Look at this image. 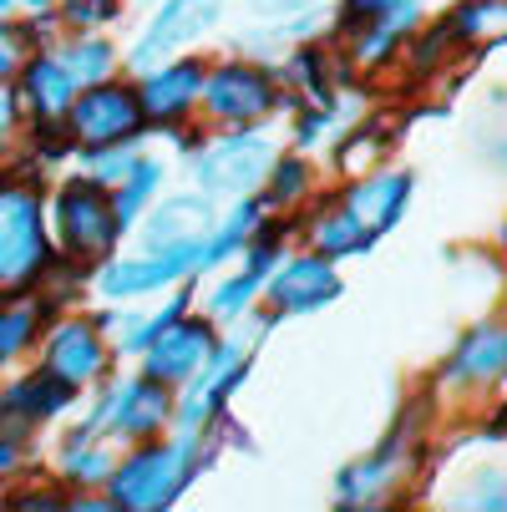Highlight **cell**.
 <instances>
[{
	"instance_id": "1",
	"label": "cell",
	"mask_w": 507,
	"mask_h": 512,
	"mask_svg": "<svg viewBox=\"0 0 507 512\" xmlns=\"http://www.w3.org/2000/svg\"><path fill=\"white\" fill-rule=\"evenodd\" d=\"M56 229H61L66 254H77V259H107L122 234L107 188L92 178H77L56 193Z\"/></svg>"
},
{
	"instance_id": "2",
	"label": "cell",
	"mask_w": 507,
	"mask_h": 512,
	"mask_svg": "<svg viewBox=\"0 0 507 512\" xmlns=\"http://www.w3.org/2000/svg\"><path fill=\"white\" fill-rule=\"evenodd\" d=\"M46 269V229L31 188L0 193V289H26Z\"/></svg>"
},
{
	"instance_id": "3",
	"label": "cell",
	"mask_w": 507,
	"mask_h": 512,
	"mask_svg": "<svg viewBox=\"0 0 507 512\" xmlns=\"http://www.w3.org/2000/svg\"><path fill=\"white\" fill-rule=\"evenodd\" d=\"M188 472H193L188 447H142L112 472V507H132V512L168 507L183 492Z\"/></svg>"
},
{
	"instance_id": "4",
	"label": "cell",
	"mask_w": 507,
	"mask_h": 512,
	"mask_svg": "<svg viewBox=\"0 0 507 512\" xmlns=\"http://www.w3.org/2000/svg\"><path fill=\"white\" fill-rule=\"evenodd\" d=\"M274 168V142L259 137V132H229L219 137L213 148L198 158V183L203 193H229V198H244L254 193Z\"/></svg>"
},
{
	"instance_id": "5",
	"label": "cell",
	"mask_w": 507,
	"mask_h": 512,
	"mask_svg": "<svg viewBox=\"0 0 507 512\" xmlns=\"http://www.w3.org/2000/svg\"><path fill=\"white\" fill-rule=\"evenodd\" d=\"M71 127L87 148H117V142H132L137 127H142V107H137V92L117 87V82H97L92 92L71 97L66 107Z\"/></svg>"
},
{
	"instance_id": "6",
	"label": "cell",
	"mask_w": 507,
	"mask_h": 512,
	"mask_svg": "<svg viewBox=\"0 0 507 512\" xmlns=\"http://www.w3.org/2000/svg\"><path fill=\"white\" fill-rule=\"evenodd\" d=\"M198 274V244H173V249H148L142 259H117L97 274V289L107 300H132V295H153V289Z\"/></svg>"
},
{
	"instance_id": "7",
	"label": "cell",
	"mask_w": 507,
	"mask_h": 512,
	"mask_svg": "<svg viewBox=\"0 0 507 512\" xmlns=\"http://www.w3.org/2000/svg\"><path fill=\"white\" fill-rule=\"evenodd\" d=\"M219 11H224V0H168V6L153 16V26L142 31L132 61H137V66H153V61H163V56L193 46L213 21H219Z\"/></svg>"
},
{
	"instance_id": "8",
	"label": "cell",
	"mask_w": 507,
	"mask_h": 512,
	"mask_svg": "<svg viewBox=\"0 0 507 512\" xmlns=\"http://www.w3.org/2000/svg\"><path fill=\"white\" fill-rule=\"evenodd\" d=\"M148 350V381H163V386H183L198 376V365L208 360L213 350V330L208 325H193V320H168L153 330V340L142 345Z\"/></svg>"
},
{
	"instance_id": "9",
	"label": "cell",
	"mask_w": 507,
	"mask_h": 512,
	"mask_svg": "<svg viewBox=\"0 0 507 512\" xmlns=\"http://www.w3.org/2000/svg\"><path fill=\"white\" fill-rule=\"evenodd\" d=\"M213 117H224V122H254L274 107V82L264 77L259 66H244V61H229L219 66L213 77H203V92Z\"/></svg>"
},
{
	"instance_id": "10",
	"label": "cell",
	"mask_w": 507,
	"mask_h": 512,
	"mask_svg": "<svg viewBox=\"0 0 507 512\" xmlns=\"http://www.w3.org/2000/svg\"><path fill=\"white\" fill-rule=\"evenodd\" d=\"M406 193H411V178H406V173H376V178H366V183L345 188L340 213L355 224V234L371 244V239H381L396 218H401Z\"/></svg>"
},
{
	"instance_id": "11",
	"label": "cell",
	"mask_w": 507,
	"mask_h": 512,
	"mask_svg": "<svg viewBox=\"0 0 507 512\" xmlns=\"http://www.w3.org/2000/svg\"><path fill=\"white\" fill-rule=\"evenodd\" d=\"M335 295H340V279H335V264H330L325 254H305V259L284 264V269L269 279V305L284 310V315L330 305Z\"/></svg>"
},
{
	"instance_id": "12",
	"label": "cell",
	"mask_w": 507,
	"mask_h": 512,
	"mask_svg": "<svg viewBox=\"0 0 507 512\" xmlns=\"http://www.w3.org/2000/svg\"><path fill=\"white\" fill-rule=\"evenodd\" d=\"M102 365H107V345H102V335H97L92 325L71 320V325H56V330H51L46 371H51L56 381H66L71 391H77V386H87V381L102 376Z\"/></svg>"
},
{
	"instance_id": "13",
	"label": "cell",
	"mask_w": 507,
	"mask_h": 512,
	"mask_svg": "<svg viewBox=\"0 0 507 512\" xmlns=\"http://www.w3.org/2000/svg\"><path fill=\"white\" fill-rule=\"evenodd\" d=\"M198 92H203V66L198 61H173V66L153 71V77L142 82L137 107H142V117H153V122H173V117H183L198 102Z\"/></svg>"
},
{
	"instance_id": "14",
	"label": "cell",
	"mask_w": 507,
	"mask_h": 512,
	"mask_svg": "<svg viewBox=\"0 0 507 512\" xmlns=\"http://www.w3.org/2000/svg\"><path fill=\"white\" fill-rule=\"evenodd\" d=\"M502 360H507L502 330H497V325H482V330H472V335L457 345V355H452V365H447V386L497 381V376H502Z\"/></svg>"
},
{
	"instance_id": "15",
	"label": "cell",
	"mask_w": 507,
	"mask_h": 512,
	"mask_svg": "<svg viewBox=\"0 0 507 512\" xmlns=\"http://www.w3.org/2000/svg\"><path fill=\"white\" fill-rule=\"evenodd\" d=\"M71 97H77V77L66 71V61L36 56V61L26 66V102H31L36 122H46V127L61 122L66 107H71Z\"/></svg>"
},
{
	"instance_id": "16",
	"label": "cell",
	"mask_w": 507,
	"mask_h": 512,
	"mask_svg": "<svg viewBox=\"0 0 507 512\" xmlns=\"http://www.w3.org/2000/svg\"><path fill=\"white\" fill-rule=\"evenodd\" d=\"M203 229H208V203L203 198H168L148 224H142V244H148V249L198 244Z\"/></svg>"
},
{
	"instance_id": "17",
	"label": "cell",
	"mask_w": 507,
	"mask_h": 512,
	"mask_svg": "<svg viewBox=\"0 0 507 512\" xmlns=\"http://www.w3.org/2000/svg\"><path fill=\"white\" fill-rule=\"evenodd\" d=\"M112 416H117V431H127V436H153L173 416L168 386L163 381H132V386H122Z\"/></svg>"
},
{
	"instance_id": "18",
	"label": "cell",
	"mask_w": 507,
	"mask_h": 512,
	"mask_svg": "<svg viewBox=\"0 0 507 512\" xmlns=\"http://www.w3.org/2000/svg\"><path fill=\"white\" fill-rule=\"evenodd\" d=\"M406 452V442H391L386 452H376V457H366V462H355L350 472H340V502L345 507H366V502H381L386 492H391V482H396V472H401V457Z\"/></svg>"
},
{
	"instance_id": "19",
	"label": "cell",
	"mask_w": 507,
	"mask_h": 512,
	"mask_svg": "<svg viewBox=\"0 0 507 512\" xmlns=\"http://www.w3.org/2000/svg\"><path fill=\"white\" fill-rule=\"evenodd\" d=\"M66 401H71V386L46 371V376H31V381L11 386L6 401H0V416H21V426H36V421L56 416Z\"/></svg>"
},
{
	"instance_id": "20",
	"label": "cell",
	"mask_w": 507,
	"mask_h": 512,
	"mask_svg": "<svg viewBox=\"0 0 507 512\" xmlns=\"http://www.w3.org/2000/svg\"><path fill=\"white\" fill-rule=\"evenodd\" d=\"M259 224H264V203H244V208H239V213H234L229 224H224L219 234H213L208 244H198V269L224 264V259H229V254H234V249H239V244H244V239L259 229Z\"/></svg>"
},
{
	"instance_id": "21",
	"label": "cell",
	"mask_w": 507,
	"mask_h": 512,
	"mask_svg": "<svg viewBox=\"0 0 507 512\" xmlns=\"http://www.w3.org/2000/svg\"><path fill=\"white\" fill-rule=\"evenodd\" d=\"M158 183H163V168H158V163H142V158H137V163L127 168V178L117 183V198H112V213H117V224H122V229L142 213V203L153 198Z\"/></svg>"
},
{
	"instance_id": "22",
	"label": "cell",
	"mask_w": 507,
	"mask_h": 512,
	"mask_svg": "<svg viewBox=\"0 0 507 512\" xmlns=\"http://www.w3.org/2000/svg\"><path fill=\"white\" fill-rule=\"evenodd\" d=\"M452 31L462 41H492L502 31V0H467V6L457 11Z\"/></svg>"
},
{
	"instance_id": "23",
	"label": "cell",
	"mask_w": 507,
	"mask_h": 512,
	"mask_svg": "<svg viewBox=\"0 0 507 512\" xmlns=\"http://www.w3.org/2000/svg\"><path fill=\"white\" fill-rule=\"evenodd\" d=\"M66 71H71V77H82V82H102L107 71H112V46L97 41V36L77 41V46L66 51Z\"/></svg>"
},
{
	"instance_id": "24",
	"label": "cell",
	"mask_w": 507,
	"mask_h": 512,
	"mask_svg": "<svg viewBox=\"0 0 507 512\" xmlns=\"http://www.w3.org/2000/svg\"><path fill=\"white\" fill-rule=\"evenodd\" d=\"M36 305H16V310H0V365L6 360H16L21 350H26V340H31V330H36Z\"/></svg>"
},
{
	"instance_id": "25",
	"label": "cell",
	"mask_w": 507,
	"mask_h": 512,
	"mask_svg": "<svg viewBox=\"0 0 507 512\" xmlns=\"http://www.w3.org/2000/svg\"><path fill=\"white\" fill-rule=\"evenodd\" d=\"M259 284H264V279L244 269L239 279H229V284H219V295H213V305H208V310H213V315H219V320H229V315H244V310H249V300H254V289H259Z\"/></svg>"
},
{
	"instance_id": "26",
	"label": "cell",
	"mask_w": 507,
	"mask_h": 512,
	"mask_svg": "<svg viewBox=\"0 0 507 512\" xmlns=\"http://www.w3.org/2000/svg\"><path fill=\"white\" fill-rule=\"evenodd\" d=\"M132 163H137V158L127 153V142H117V153H112V148H97L87 168H92V183H102V188H117V183L127 178V168H132Z\"/></svg>"
},
{
	"instance_id": "27",
	"label": "cell",
	"mask_w": 507,
	"mask_h": 512,
	"mask_svg": "<svg viewBox=\"0 0 507 512\" xmlns=\"http://www.w3.org/2000/svg\"><path fill=\"white\" fill-rule=\"evenodd\" d=\"M66 472L77 482H97V477L112 472V457L102 447H66Z\"/></svg>"
},
{
	"instance_id": "28",
	"label": "cell",
	"mask_w": 507,
	"mask_h": 512,
	"mask_svg": "<svg viewBox=\"0 0 507 512\" xmlns=\"http://www.w3.org/2000/svg\"><path fill=\"white\" fill-rule=\"evenodd\" d=\"M71 26H82V31H92V26H102V21H112L117 16V0H66V11H61Z\"/></svg>"
},
{
	"instance_id": "29",
	"label": "cell",
	"mask_w": 507,
	"mask_h": 512,
	"mask_svg": "<svg viewBox=\"0 0 507 512\" xmlns=\"http://www.w3.org/2000/svg\"><path fill=\"white\" fill-rule=\"evenodd\" d=\"M305 168L300 163H279V178H274V188H269V203H295L300 193H305Z\"/></svg>"
},
{
	"instance_id": "30",
	"label": "cell",
	"mask_w": 507,
	"mask_h": 512,
	"mask_svg": "<svg viewBox=\"0 0 507 512\" xmlns=\"http://www.w3.org/2000/svg\"><path fill=\"white\" fill-rule=\"evenodd\" d=\"M21 61H26V31L0 26V77H11Z\"/></svg>"
},
{
	"instance_id": "31",
	"label": "cell",
	"mask_w": 507,
	"mask_h": 512,
	"mask_svg": "<svg viewBox=\"0 0 507 512\" xmlns=\"http://www.w3.org/2000/svg\"><path fill=\"white\" fill-rule=\"evenodd\" d=\"M305 6H320V0H254V11H259V16H269V21L295 16V11H305Z\"/></svg>"
},
{
	"instance_id": "32",
	"label": "cell",
	"mask_w": 507,
	"mask_h": 512,
	"mask_svg": "<svg viewBox=\"0 0 507 512\" xmlns=\"http://www.w3.org/2000/svg\"><path fill=\"white\" fill-rule=\"evenodd\" d=\"M391 6H396V0H350L345 11H350V21H355V26H366V21H376L381 11H391Z\"/></svg>"
},
{
	"instance_id": "33",
	"label": "cell",
	"mask_w": 507,
	"mask_h": 512,
	"mask_svg": "<svg viewBox=\"0 0 507 512\" xmlns=\"http://www.w3.org/2000/svg\"><path fill=\"white\" fill-rule=\"evenodd\" d=\"M11 127H16V97H11L6 87H0V148H6Z\"/></svg>"
},
{
	"instance_id": "34",
	"label": "cell",
	"mask_w": 507,
	"mask_h": 512,
	"mask_svg": "<svg viewBox=\"0 0 507 512\" xmlns=\"http://www.w3.org/2000/svg\"><path fill=\"white\" fill-rule=\"evenodd\" d=\"M11 462H16V452H11L6 442H0V467H11Z\"/></svg>"
},
{
	"instance_id": "35",
	"label": "cell",
	"mask_w": 507,
	"mask_h": 512,
	"mask_svg": "<svg viewBox=\"0 0 507 512\" xmlns=\"http://www.w3.org/2000/svg\"><path fill=\"white\" fill-rule=\"evenodd\" d=\"M21 6H31V11H46V6H51V0H21Z\"/></svg>"
},
{
	"instance_id": "36",
	"label": "cell",
	"mask_w": 507,
	"mask_h": 512,
	"mask_svg": "<svg viewBox=\"0 0 507 512\" xmlns=\"http://www.w3.org/2000/svg\"><path fill=\"white\" fill-rule=\"evenodd\" d=\"M6 6H11V0H0V16H6Z\"/></svg>"
}]
</instances>
